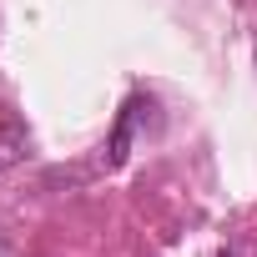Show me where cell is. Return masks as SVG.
Returning a JSON list of instances; mask_svg holds the SVG:
<instances>
[{"label": "cell", "instance_id": "obj_1", "mask_svg": "<svg viewBox=\"0 0 257 257\" xmlns=\"http://www.w3.org/2000/svg\"><path fill=\"white\" fill-rule=\"evenodd\" d=\"M212 257H237V252H212Z\"/></svg>", "mask_w": 257, "mask_h": 257}]
</instances>
